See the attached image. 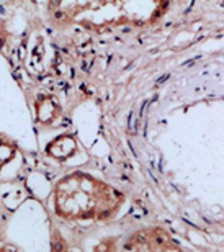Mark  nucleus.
I'll return each instance as SVG.
<instances>
[{
  "label": "nucleus",
  "instance_id": "f257e3e1",
  "mask_svg": "<svg viewBox=\"0 0 224 252\" xmlns=\"http://www.w3.org/2000/svg\"><path fill=\"white\" fill-rule=\"evenodd\" d=\"M125 201L123 191L84 170L65 174L53 189L54 215L70 223L111 221L118 216Z\"/></svg>",
  "mask_w": 224,
  "mask_h": 252
},
{
  "label": "nucleus",
  "instance_id": "f03ea898",
  "mask_svg": "<svg viewBox=\"0 0 224 252\" xmlns=\"http://www.w3.org/2000/svg\"><path fill=\"white\" fill-rule=\"evenodd\" d=\"M118 252H190L160 226H144L129 233Z\"/></svg>",
  "mask_w": 224,
  "mask_h": 252
},
{
  "label": "nucleus",
  "instance_id": "7ed1b4c3",
  "mask_svg": "<svg viewBox=\"0 0 224 252\" xmlns=\"http://www.w3.org/2000/svg\"><path fill=\"white\" fill-rule=\"evenodd\" d=\"M49 252H72L69 244L65 243L64 236L56 228H51V248Z\"/></svg>",
  "mask_w": 224,
  "mask_h": 252
},
{
  "label": "nucleus",
  "instance_id": "20e7f679",
  "mask_svg": "<svg viewBox=\"0 0 224 252\" xmlns=\"http://www.w3.org/2000/svg\"><path fill=\"white\" fill-rule=\"evenodd\" d=\"M0 252H20V251L10 244H3V246H0Z\"/></svg>",
  "mask_w": 224,
  "mask_h": 252
}]
</instances>
